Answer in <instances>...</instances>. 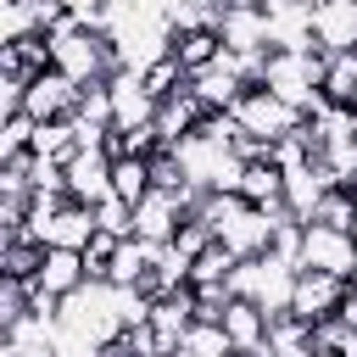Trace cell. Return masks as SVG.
I'll return each mask as SVG.
<instances>
[{
	"label": "cell",
	"instance_id": "obj_1",
	"mask_svg": "<svg viewBox=\"0 0 357 357\" xmlns=\"http://www.w3.org/2000/svg\"><path fill=\"white\" fill-rule=\"evenodd\" d=\"M106 39H112L117 73H151L156 61L173 56L167 6H156V0H112L106 6Z\"/></svg>",
	"mask_w": 357,
	"mask_h": 357
},
{
	"label": "cell",
	"instance_id": "obj_2",
	"mask_svg": "<svg viewBox=\"0 0 357 357\" xmlns=\"http://www.w3.org/2000/svg\"><path fill=\"white\" fill-rule=\"evenodd\" d=\"M45 39H50V67H56V73H67L78 89L106 84V78L117 73V61H112V39H106V33H84V28L61 22V28H56V33H45Z\"/></svg>",
	"mask_w": 357,
	"mask_h": 357
},
{
	"label": "cell",
	"instance_id": "obj_3",
	"mask_svg": "<svg viewBox=\"0 0 357 357\" xmlns=\"http://www.w3.org/2000/svg\"><path fill=\"white\" fill-rule=\"evenodd\" d=\"M61 324L78 329V335H89L95 346H117L123 329H128V318H123V290L106 284V279H89L78 296L61 301Z\"/></svg>",
	"mask_w": 357,
	"mask_h": 357
},
{
	"label": "cell",
	"instance_id": "obj_4",
	"mask_svg": "<svg viewBox=\"0 0 357 357\" xmlns=\"http://www.w3.org/2000/svg\"><path fill=\"white\" fill-rule=\"evenodd\" d=\"M296 273H301V268H290V262H279V257H251V262L234 268L229 290H234L240 301H257L268 318H284L290 301H296Z\"/></svg>",
	"mask_w": 357,
	"mask_h": 357
},
{
	"label": "cell",
	"instance_id": "obj_5",
	"mask_svg": "<svg viewBox=\"0 0 357 357\" xmlns=\"http://www.w3.org/2000/svg\"><path fill=\"white\" fill-rule=\"evenodd\" d=\"M229 117L240 123V134H251V139H262V145H279V139L301 134V123H307L301 112H290V106H284L279 95H268V89H245Z\"/></svg>",
	"mask_w": 357,
	"mask_h": 357
},
{
	"label": "cell",
	"instance_id": "obj_6",
	"mask_svg": "<svg viewBox=\"0 0 357 357\" xmlns=\"http://www.w3.org/2000/svg\"><path fill=\"white\" fill-rule=\"evenodd\" d=\"M301 268L357 284V234H340V229L307 223V234H301Z\"/></svg>",
	"mask_w": 357,
	"mask_h": 357
},
{
	"label": "cell",
	"instance_id": "obj_7",
	"mask_svg": "<svg viewBox=\"0 0 357 357\" xmlns=\"http://www.w3.org/2000/svg\"><path fill=\"white\" fill-rule=\"evenodd\" d=\"M218 45L229 56L268 50V6L262 0H223V11H218Z\"/></svg>",
	"mask_w": 357,
	"mask_h": 357
},
{
	"label": "cell",
	"instance_id": "obj_8",
	"mask_svg": "<svg viewBox=\"0 0 357 357\" xmlns=\"http://www.w3.org/2000/svg\"><path fill=\"white\" fill-rule=\"evenodd\" d=\"M346 296H351V284L346 279H329V273H312V268H301L296 273V301H290V318H301V324H329V318H340L346 312Z\"/></svg>",
	"mask_w": 357,
	"mask_h": 357
},
{
	"label": "cell",
	"instance_id": "obj_9",
	"mask_svg": "<svg viewBox=\"0 0 357 357\" xmlns=\"http://www.w3.org/2000/svg\"><path fill=\"white\" fill-rule=\"evenodd\" d=\"M78 84L67 78V73H56V67H45L33 84H28V100H22V112L33 117V123H73V112H78Z\"/></svg>",
	"mask_w": 357,
	"mask_h": 357
},
{
	"label": "cell",
	"instance_id": "obj_10",
	"mask_svg": "<svg viewBox=\"0 0 357 357\" xmlns=\"http://www.w3.org/2000/svg\"><path fill=\"white\" fill-rule=\"evenodd\" d=\"M312 45H318V56L357 50V0H318L312 6Z\"/></svg>",
	"mask_w": 357,
	"mask_h": 357
},
{
	"label": "cell",
	"instance_id": "obj_11",
	"mask_svg": "<svg viewBox=\"0 0 357 357\" xmlns=\"http://www.w3.org/2000/svg\"><path fill=\"white\" fill-rule=\"evenodd\" d=\"M61 173H67V201H78V206L112 201V151H78Z\"/></svg>",
	"mask_w": 357,
	"mask_h": 357
},
{
	"label": "cell",
	"instance_id": "obj_12",
	"mask_svg": "<svg viewBox=\"0 0 357 357\" xmlns=\"http://www.w3.org/2000/svg\"><path fill=\"white\" fill-rule=\"evenodd\" d=\"M184 229V195H167V190H151L139 206H134V240H151V245H173Z\"/></svg>",
	"mask_w": 357,
	"mask_h": 357
},
{
	"label": "cell",
	"instance_id": "obj_13",
	"mask_svg": "<svg viewBox=\"0 0 357 357\" xmlns=\"http://www.w3.org/2000/svg\"><path fill=\"white\" fill-rule=\"evenodd\" d=\"M268 6V50H318L307 0H262Z\"/></svg>",
	"mask_w": 357,
	"mask_h": 357
},
{
	"label": "cell",
	"instance_id": "obj_14",
	"mask_svg": "<svg viewBox=\"0 0 357 357\" xmlns=\"http://www.w3.org/2000/svg\"><path fill=\"white\" fill-rule=\"evenodd\" d=\"M106 89H112V117H117V128H151V123H156V106H162V100L145 89V73H112Z\"/></svg>",
	"mask_w": 357,
	"mask_h": 357
},
{
	"label": "cell",
	"instance_id": "obj_15",
	"mask_svg": "<svg viewBox=\"0 0 357 357\" xmlns=\"http://www.w3.org/2000/svg\"><path fill=\"white\" fill-rule=\"evenodd\" d=\"M190 95H195L212 117H218V112H234V106H240V95H245V84H240V73H234V56L223 50L206 73H195V78H190Z\"/></svg>",
	"mask_w": 357,
	"mask_h": 357
},
{
	"label": "cell",
	"instance_id": "obj_16",
	"mask_svg": "<svg viewBox=\"0 0 357 357\" xmlns=\"http://www.w3.org/2000/svg\"><path fill=\"white\" fill-rule=\"evenodd\" d=\"M89 284V268L78 251H45L39 273H33V296H50V301H67Z\"/></svg>",
	"mask_w": 357,
	"mask_h": 357
},
{
	"label": "cell",
	"instance_id": "obj_17",
	"mask_svg": "<svg viewBox=\"0 0 357 357\" xmlns=\"http://www.w3.org/2000/svg\"><path fill=\"white\" fill-rule=\"evenodd\" d=\"M218 324H223V335H229L234 357H257V351L268 346V324H273V318H268L257 301H240V296H234V301L223 307V318H218Z\"/></svg>",
	"mask_w": 357,
	"mask_h": 357
},
{
	"label": "cell",
	"instance_id": "obj_18",
	"mask_svg": "<svg viewBox=\"0 0 357 357\" xmlns=\"http://www.w3.org/2000/svg\"><path fill=\"white\" fill-rule=\"evenodd\" d=\"M156 262H162V245H151V240H117L112 268H106V284H117V290H139V284L156 273Z\"/></svg>",
	"mask_w": 357,
	"mask_h": 357
},
{
	"label": "cell",
	"instance_id": "obj_19",
	"mask_svg": "<svg viewBox=\"0 0 357 357\" xmlns=\"http://www.w3.org/2000/svg\"><path fill=\"white\" fill-rule=\"evenodd\" d=\"M324 195H329V178H324V167H318V162H307V167L284 173V212H290L296 223H312V218H318V206H324Z\"/></svg>",
	"mask_w": 357,
	"mask_h": 357
},
{
	"label": "cell",
	"instance_id": "obj_20",
	"mask_svg": "<svg viewBox=\"0 0 357 357\" xmlns=\"http://www.w3.org/2000/svg\"><path fill=\"white\" fill-rule=\"evenodd\" d=\"M257 357H318L312 351V324H301V318H273L268 324V346L257 351Z\"/></svg>",
	"mask_w": 357,
	"mask_h": 357
},
{
	"label": "cell",
	"instance_id": "obj_21",
	"mask_svg": "<svg viewBox=\"0 0 357 357\" xmlns=\"http://www.w3.org/2000/svg\"><path fill=\"white\" fill-rule=\"evenodd\" d=\"M112 195L123 206H139L151 195V162L145 156H112Z\"/></svg>",
	"mask_w": 357,
	"mask_h": 357
},
{
	"label": "cell",
	"instance_id": "obj_22",
	"mask_svg": "<svg viewBox=\"0 0 357 357\" xmlns=\"http://www.w3.org/2000/svg\"><path fill=\"white\" fill-rule=\"evenodd\" d=\"M324 100L329 106H357V50L324 56Z\"/></svg>",
	"mask_w": 357,
	"mask_h": 357
},
{
	"label": "cell",
	"instance_id": "obj_23",
	"mask_svg": "<svg viewBox=\"0 0 357 357\" xmlns=\"http://www.w3.org/2000/svg\"><path fill=\"white\" fill-rule=\"evenodd\" d=\"M33 156L67 167V162L78 156V134H73V123H39V128H33Z\"/></svg>",
	"mask_w": 357,
	"mask_h": 357
},
{
	"label": "cell",
	"instance_id": "obj_24",
	"mask_svg": "<svg viewBox=\"0 0 357 357\" xmlns=\"http://www.w3.org/2000/svg\"><path fill=\"white\" fill-rule=\"evenodd\" d=\"M39 262H45V245H33V240H0V279L33 284Z\"/></svg>",
	"mask_w": 357,
	"mask_h": 357
},
{
	"label": "cell",
	"instance_id": "obj_25",
	"mask_svg": "<svg viewBox=\"0 0 357 357\" xmlns=\"http://www.w3.org/2000/svg\"><path fill=\"white\" fill-rule=\"evenodd\" d=\"M234 268H240V257H234V251H223V245H206V251L195 257V268H190V290L229 284V279H234Z\"/></svg>",
	"mask_w": 357,
	"mask_h": 357
},
{
	"label": "cell",
	"instance_id": "obj_26",
	"mask_svg": "<svg viewBox=\"0 0 357 357\" xmlns=\"http://www.w3.org/2000/svg\"><path fill=\"white\" fill-rule=\"evenodd\" d=\"M173 56H178V67L195 78V73H206V67L223 56V45H218V33H178V39H173Z\"/></svg>",
	"mask_w": 357,
	"mask_h": 357
},
{
	"label": "cell",
	"instance_id": "obj_27",
	"mask_svg": "<svg viewBox=\"0 0 357 357\" xmlns=\"http://www.w3.org/2000/svg\"><path fill=\"white\" fill-rule=\"evenodd\" d=\"M184 351H190V357H234V346H229L223 324H206V318H195V324H190Z\"/></svg>",
	"mask_w": 357,
	"mask_h": 357
},
{
	"label": "cell",
	"instance_id": "obj_28",
	"mask_svg": "<svg viewBox=\"0 0 357 357\" xmlns=\"http://www.w3.org/2000/svg\"><path fill=\"white\" fill-rule=\"evenodd\" d=\"M33 117L28 112H17V117H0V162H11V156H28L33 151Z\"/></svg>",
	"mask_w": 357,
	"mask_h": 357
},
{
	"label": "cell",
	"instance_id": "obj_29",
	"mask_svg": "<svg viewBox=\"0 0 357 357\" xmlns=\"http://www.w3.org/2000/svg\"><path fill=\"white\" fill-rule=\"evenodd\" d=\"M28 312H33V284L0 279V335H6V329H17Z\"/></svg>",
	"mask_w": 357,
	"mask_h": 357
},
{
	"label": "cell",
	"instance_id": "obj_30",
	"mask_svg": "<svg viewBox=\"0 0 357 357\" xmlns=\"http://www.w3.org/2000/svg\"><path fill=\"white\" fill-rule=\"evenodd\" d=\"M312 223H324V229H340V234H351V229H357V201H351L346 190H329Z\"/></svg>",
	"mask_w": 357,
	"mask_h": 357
},
{
	"label": "cell",
	"instance_id": "obj_31",
	"mask_svg": "<svg viewBox=\"0 0 357 357\" xmlns=\"http://www.w3.org/2000/svg\"><path fill=\"white\" fill-rule=\"evenodd\" d=\"M95 229L112 234V240H134V206H123L117 195L100 201V206H95Z\"/></svg>",
	"mask_w": 357,
	"mask_h": 357
},
{
	"label": "cell",
	"instance_id": "obj_32",
	"mask_svg": "<svg viewBox=\"0 0 357 357\" xmlns=\"http://www.w3.org/2000/svg\"><path fill=\"white\" fill-rule=\"evenodd\" d=\"M340 318H346V324L357 329V284H351V296H346V312H340Z\"/></svg>",
	"mask_w": 357,
	"mask_h": 357
}]
</instances>
